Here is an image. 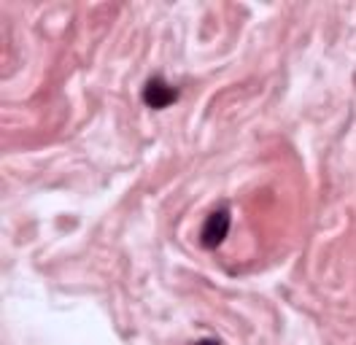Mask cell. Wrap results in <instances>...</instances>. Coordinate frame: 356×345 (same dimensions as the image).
Segmentation results:
<instances>
[{
	"mask_svg": "<svg viewBox=\"0 0 356 345\" xmlns=\"http://www.w3.org/2000/svg\"><path fill=\"white\" fill-rule=\"evenodd\" d=\"M229 227H232V216L227 208H219L205 218V224L200 227V246L202 248H219L227 235H229Z\"/></svg>",
	"mask_w": 356,
	"mask_h": 345,
	"instance_id": "cell-1",
	"label": "cell"
},
{
	"mask_svg": "<svg viewBox=\"0 0 356 345\" xmlns=\"http://www.w3.org/2000/svg\"><path fill=\"white\" fill-rule=\"evenodd\" d=\"M178 100V89L173 84H168L162 76L149 79V84L143 86V103L149 108H168Z\"/></svg>",
	"mask_w": 356,
	"mask_h": 345,
	"instance_id": "cell-2",
	"label": "cell"
},
{
	"mask_svg": "<svg viewBox=\"0 0 356 345\" xmlns=\"http://www.w3.org/2000/svg\"><path fill=\"white\" fill-rule=\"evenodd\" d=\"M195 345H222L219 340H213V337H205V340H197Z\"/></svg>",
	"mask_w": 356,
	"mask_h": 345,
	"instance_id": "cell-3",
	"label": "cell"
}]
</instances>
